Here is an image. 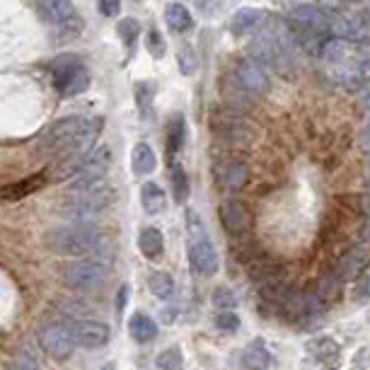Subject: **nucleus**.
<instances>
[{"label":"nucleus","mask_w":370,"mask_h":370,"mask_svg":"<svg viewBox=\"0 0 370 370\" xmlns=\"http://www.w3.org/2000/svg\"><path fill=\"white\" fill-rule=\"evenodd\" d=\"M361 102H363V107H366V109L370 111V85L361 92Z\"/></svg>","instance_id":"a18cd8bd"},{"label":"nucleus","mask_w":370,"mask_h":370,"mask_svg":"<svg viewBox=\"0 0 370 370\" xmlns=\"http://www.w3.org/2000/svg\"><path fill=\"white\" fill-rule=\"evenodd\" d=\"M46 179H49L46 172H39V174H32V177L17 181V184L3 186V189H0V198H3V201H20V198L29 196V194L39 191L41 186L46 184Z\"/></svg>","instance_id":"4468645a"},{"label":"nucleus","mask_w":370,"mask_h":370,"mask_svg":"<svg viewBox=\"0 0 370 370\" xmlns=\"http://www.w3.org/2000/svg\"><path fill=\"white\" fill-rule=\"evenodd\" d=\"M211 303H213V308L218 310V313H232L235 308H237V298H235V293L230 288H215L213 296H211Z\"/></svg>","instance_id":"2f4dec72"},{"label":"nucleus","mask_w":370,"mask_h":370,"mask_svg":"<svg viewBox=\"0 0 370 370\" xmlns=\"http://www.w3.org/2000/svg\"><path fill=\"white\" fill-rule=\"evenodd\" d=\"M131 164H133V172L140 174V177L155 172V167H157L155 150H152L148 143H136L131 152Z\"/></svg>","instance_id":"b1692460"},{"label":"nucleus","mask_w":370,"mask_h":370,"mask_svg":"<svg viewBox=\"0 0 370 370\" xmlns=\"http://www.w3.org/2000/svg\"><path fill=\"white\" fill-rule=\"evenodd\" d=\"M368 267V254L363 250H351L349 254L339 262V279L342 281H351L358 279L363 274V269Z\"/></svg>","instance_id":"5701e85b"},{"label":"nucleus","mask_w":370,"mask_h":370,"mask_svg":"<svg viewBox=\"0 0 370 370\" xmlns=\"http://www.w3.org/2000/svg\"><path fill=\"white\" fill-rule=\"evenodd\" d=\"M138 250L145 259H157L164 252V235L157 228H143L138 232Z\"/></svg>","instance_id":"aec40b11"},{"label":"nucleus","mask_w":370,"mask_h":370,"mask_svg":"<svg viewBox=\"0 0 370 370\" xmlns=\"http://www.w3.org/2000/svg\"><path fill=\"white\" fill-rule=\"evenodd\" d=\"M223 97H225V102L232 107V111L250 109L252 99H254V95H250V92H247L235 78H228L225 82H223Z\"/></svg>","instance_id":"4be33fe9"},{"label":"nucleus","mask_w":370,"mask_h":370,"mask_svg":"<svg viewBox=\"0 0 370 370\" xmlns=\"http://www.w3.org/2000/svg\"><path fill=\"white\" fill-rule=\"evenodd\" d=\"M148 288H150V293L155 298H160V301H169V298H172V293H174V281H172V276H169V274L155 271V274H150Z\"/></svg>","instance_id":"cd10ccee"},{"label":"nucleus","mask_w":370,"mask_h":370,"mask_svg":"<svg viewBox=\"0 0 370 370\" xmlns=\"http://www.w3.org/2000/svg\"><path fill=\"white\" fill-rule=\"evenodd\" d=\"M164 20H167L169 29H172V32H177V34L189 32V29L194 27V17L189 13V8H186V5H181V3L167 5V10H164Z\"/></svg>","instance_id":"393cba45"},{"label":"nucleus","mask_w":370,"mask_h":370,"mask_svg":"<svg viewBox=\"0 0 370 370\" xmlns=\"http://www.w3.org/2000/svg\"><path fill=\"white\" fill-rule=\"evenodd\" d=\"M116 32H119V37H121L123 44L131 49V46L138 41V37H140V32H143V29H140V22L136 20V17H123L119 25H116Z\"/></svg>","instance_id":"7c9ffc66"},{"label":"nucleus","mask_w":370,"mask_h":370,"mask_svg":"<svg viewBox=\"0 0 370 370\" xmlns=\"http://www.w3.org/2000/svg\"><path fill=\"white\" fill-rule=\"evenodd\" d=\"M102 370H114V366H111V363H109V366H104Z\"/></svg>","instance_id":"de8ad7c7"},{"label":"nucleus","mask_w":370,"mask_h":370,"mask_svg":"<svg viewBox=\"0 0 370 370\" xmlns=\"http://www.w3.org/2000/svg\"><path fill=\"white\" fill-rule=\"evenodd\" d=\"M342 279H337V276H327V279L320 281V288H317V296L325 298V301H329V298H337L339 293H342Z\"/></svg>","instance_id":"e433bc0d"},{"label":"nucleus","mask_w":370,"mask_h":370,"mask_svg":"<svg viewBox=\"0 0 370 370\" xmlns=\"http://www.w3.org/2000/svg\"><path fill=\"white\" fill-rule=\"evenodd\" d=\"M235 80L254 97L264 95V92L269 90V85H271L267 66H262V63L254 61V58H245V61L237 63V68H235Z\"/></svg>","instance_id":"6e6552de"},{"label":"nucleus","mask_w":370,"mask_h":370,"mask_svg":"<svg viewBox=\"0 0 370 370\" xmlns=\"http://www.w3.org/2000/svg\"><path fill=\"white\" fill-rule=\"evenodd\" d=\"M361 240H363V242H366V245H370V220H368V225L361 230Z\"/></svg>","instance_id":"49530a36"},{"label":"nucleus","mask_w":370,"mask_h":370,"mask_svg":"<svg viewBox=\"0 0 370 370\" xmlns=\"http://www.w3.org/2000/svg\"><path fill=\"white\" fill-rule=\"evenodd\" d=\"M368 296H370V276H368V279H363L361 284H358L356 291H354V298H356V301H366Z\"/></svg>","instance_id":"a19ab883"},{"label":"nucleus","mask_w":370,"mask_h":370,"mask_svg":"<svg viewBox=\"0 0 370 370\" xmlns=\"http://www.w3.org/2000/svg\"><path fill=\"white\" fill-rule=\"evenodd\" d=\"M8 370H39V366L29 354H20V356H15L13 361H10Z\"/></svg>","instance_id":"58836bf2"},{"label":"nucleus","mask_w":370,"mask_h":370,"mask_svg":"<svg viewBox=\"0 0 370 370\" xmlns=\"http://www.w3.org/2000/svg\"><path fill=\"white\" fill-rule=\"evenodd\" d=\"M189 262L194 271L203 276V279L215 276V271H218V252H215L213 242L208 237L189 240Z\"/></svg>","instance_id":"9d476101"},{"label":"nucleus","mask_w":370,"mask_h":370,"mask_svg":"<svg viewBox=\"0 0 370 370\" xmlns=\"http://www.w3.org/2000/svg\"><path fill=\"white\" fill-rule=\"evenodd\" d=\"M111 329L107 322L92 320V317H85V320L73 322V339L75 346H82V349H102L104 344L109 342Z\"/></svg>","instance_id":"1a4fd4ad"},{"label":"nucleus","mask_w":370,"mask_h":370,"mask_svg":"<svg viewBox=\"0 0 370 370\" xmlns=\"http://www.w3.org/2000/svg\"><path fill=\"white\" fill-rule=\"evenodd\" d=\"M140 206H143V211L148 215L162 213L164 206H167V196H164L162 186L155 184V181H145V184L140 186Z\"/></svg>","instance_id":"a211bd4d"},{"label":"nucleus","mask_w":370,"mask_h":370,"mask_svg":"<svg viewBox=\"0 0 370 370\" xmlns=\"http://www.w3.org/2000/svg\"><path fill=\"white\" fill-rule=\"evenodd\" d=\"M315 354L327 368H334L339 363V349L332 339H320V349H315Z\"/></svg>","instance_id":"473e14b6"},{"label":"nucleus","mask_w":370,"mask_h":370,"mask_svg":"<svg viewBox=\"0 0 370 370\" xmlns=\"http://www.w3.org/2000/svg\"><path fill=\"white\" fill-rule=\"evenodd\" d=\"M240 363L245 370H267L271 363V354L267 351L262 339H254L250 346H245L242 354H240Z\"/></svg>","instance_id":"2eb2a0df"},{"label":"nucleus","mask_w":370,"mask_h":370,"mask_svg":"<svg viewBox=\"0 0 370 370\" xmlns=\"http://www.w3.org/2000/svg\"><path fill=\"white\" fill-rule=\"evenodd\" d=\"M291 20L298 27L310 29L315 34H329V15L317 5H293Z\"/></svg>","instance_id":"f8f14e48"},{"label":"nucleus","mask_w":370,"mask_h":370,"mask_svg":"<svg viewBox=\"0 0 370 370\" xmlns=\"http://www.w3.org/2000/svg\"><path fill=\"white\" fill-rule=\"evenodd\" d=\"M145 49H148V54L152 58L164 56V49H167V46H164V37L157 32V29H150L148 32V37H145Z\"/></svg>","instance_id":"c9c22d12"},{"label":"nucleus","mask_w":370,"mask_h":370,"mask_svg":"<svg viewBox=\"0 0 370 370\" xmlns=\"http://www.w3.org/2000/svg\"><path fill=\"white\" fill-rule=\"evenodd\" d=\"M215 327L225 334H232L240 329V317L235 313H218V317H215Z\"/></svg>","instance_id":"4c0bfd02"},{"label":"nucleus","mask_w":370,"mask_h":370,"mask_svg":"<svg viewBox=\"0 0 370 370\" xmlns=\"http://www.w3.org/2000/svg\"><path fill=\"white\" fill-rule=\"evenodd\" d=\"M128 332H131L133 342L148 344V342H152V339L157 337V325H155V320H152L150 315L136 313L131 320H128Z\"/></svg>","instance_id":"412c9836"},{"label":"nucleus","mask_w":370,"mask_h":370,"mask_svg":"<svg viewBox=\"0 0 370 370\" xmlns=\"http://www.w3.org/2000/svg\"><path fill=\"white\" fill-rule=\"evenodd\" d=\"M128 303V286H121L119 293H116V313H123V308H126Z\"/></svg>","instance_id":"79ce46f5"},{"label":"nucleus","mask_w":370,"mask_h":370,"mask_svg":"<svg viewBox=\"0 0 370 370\" xmlns=\"http://www.w3.org/2000/svg\"><path fill=\"white\" fill-rule=\"evenodd\" d=\"M157 87L152 80H145L140 82L136 87V102H138V114L143 121H152V116H155V109H152V97H155Z\"/></svg>","instance_id":"a878e982"},{"label":"nucleus","mask_w":370,"mask_h":370,"mask_svg":"<svg viewBox=\"0 0 370 370\" xmlns=\"http://www.w3.org/2000/svg\"><path fill=\"white\" fill-rule=\"evenodd\" d=\"M184 140H186V119L184 114H172L167 121V155L169 162L177 152L184 148Z\"/></svg>","instance_id":"6ab92c4d"},{"label":"nucleus","mask_w":370,"mask_h":370,"mask_svg":"<svg viewBox=\"0 0 370 370\" xmlns=\"http://www.w3.org/2000/svg\"><path fill=\"white\" fill-rule=\"evenodd\" d=\"M111 196H114V191L107 181L75 189L68 194L66 203H63V215L70 223H92L111 203Z\"/></svg>","instance_id":"7ed1b4c3"},{"label":"nucleus","mask_w":370,"mask_h":370,"mask_svg":"<svg viewBox=\"0 0 370 370\" xmlns=\"http://www.w3.org/2000/svg\"><path fill=\"white\" fill-rule=\"evenodd\" d=\"M102 131V121L87 116H66L46 128L41 150L56 157H85Z\"/></svg>","instance_id":"f257e3e1"},{"label":"nucleus","mask_w":370,"mask_h":370,"mask_svg":"<svg viewBox=\"0 0 370 370\" xmlns=\"http://www.w3.org/2000/svg\"><path fill=\"white\" fill-rule=\"evenodd\" d=\"M358 145H361V148L370 155V121L366 123V126H363L361 136H358Z\"/></svg>","instance_id":"37998d69"},{"label":"nucleus","mask_w":370,"mask_h":370,"mask_svg":"<svg viewBox=\"0 0 370 370\" xmlns=\"http://www.w3.org/2000/svg\"><path fill=\"white\" fill-rule=\"evenodd\" d=\"M264 17L267 15H264L262 10H257V8H240L237 13L230 17V32L235 34V37H242V34L259 27Z\"/></svg>","instance_id":"f3484780"},{"label":"nucleus","mask_w":370,"mask_h":370,"mask_svg":"<svg viewBox=\"0 0 370 370\" xmlns=\"http://www.w3.org/2000/svg\"><path fill=\"white\" fill-rule=\"evenodd\" d=\"M34 8H37L41 20L54 27H66L73 25V22H80L78 15H75L73 0H37Z\"/></svg>","instance_id":"9b49d317"},{"label":"nucleus","mask_w":370,"mask_h":370,"mask_svg":"<svg viewBox=\"0 0 370 370\" xmlns=\"http://www.w3.org/2000/svg\"><path fill=\"white\" fill-rule=\"evenodd\" d=\"M169 179H172L174 201H177V203H186L191 186H189V177H186L184 167H181V164H172V172H169Z\"/></svg>","instance_id":"c85d7f7f"},{"label":"nucleus","mask_w":370,"mask_h":370,"mask_svg":"<svg viewBox=\"0 0 370 370\" xmlns=\"http://www.w3.org/2000/svg\"><path fill=\"white\" fill-rule=\"evenodd\" d=\"M102 242V232L95 223H70L46 235V247L61 257H87Z\"/></svg>","instance_id":"f03ea898"},{"label":"nucleus","mask_w":370,"mask_h":370,"mask_svg":"<svg viewBox=\"0 0 370 370\" xmlns=\"http://www.w3.org/2000/svg\"><path fill=\"white\" fill-rule=\"evenodd\" d=\"M97 10L104 17H116L121 10V0H97Z\"/></svg>","instance_id":"ea45409f"},{"label":"nucleus","mask_w":370,"mask_h":370,"mask_svg":"<svg viewBox=\"0 0 370 370\" xmlns=\"http://www.w3.org/2000/svg\"><path fill=\"white\" fill-rule=\"evenodd\" d=\"M177 61H179V70L184 75H194L196 73V66H198V61H196V54L191 51V46H186V44H181L179 46V51H177Z\"/></svg>","instance_id":"72a5a7b5"},{"label":"nucleus","mask_w":370,"mask_h":370,"mask_svg":"<svg viewBox=\"0 0 370 370\" xmlns=\"http://www.w3.org/2000/svg\"><path fill=\"white\" fill-rule=\"evenodd\" d=\"M49 73L54 80L56 90L63 97H75L87 90L90 85V73L78 54H61L49 63Z\"/></svg>","instance_id":"20e7f679"},{"label":"nucleus","mask_w":370,"mask_h":370,"mask_svg":"<svg viewBox=\"0 0 370 370\" xmlns=\"http://www.w3.org/2000/svg\"><path fill=\"white\" fill-rule=\"evenodd\" d=\"M111 164V150L107 145H99V148L87 152V157L82 160L78 174H75V181L68 191L75 189H85V186L99 184V181H107V172Z\"/></svg>","instance_id":"0eeeda50"},{"label":"nucleus","mask_w":370,"mask_h":370,"mask_svg":"<svg viewBox=\"0 0 370 370\" xmlns=\"http://www.w3.org/2000/svg\"><path fill=\"white\" fill-rule=\"evenodd\" d=\"M39 344L51 358L56 361H66L75 351V339H73V322L63 320H51L39 329Z\"/></svg>","instance_id":"423d86ee"},{"label":"nucleus","mask_w":370,"mask_h":370,"mask_svg":"<svg viewBox=\"0 0 370 370\" xmlns=\"http://www.w3.org/2000/svg\"><path fill=\"white\" fill-rule=\"evenodd\" d=\"M186 232H189V240H198V237H208L206 232V225L201 220V215L196 211H186Z\"/></svg>","instance_id":"f704fd0d"},{"label":"nucleus","mask_w":370,"mask_h":370,"mask_svg":"<svg viewBox=\"0 0 370 370\" xmlns=\"http://www.w3.org/2000/svg\"><path fill=\"white\" fill-rule=\"evenodd\" d=\"M155 366L160 370H181L184 368V354H181V349H177V346H169V349H164L155 358Z\"/></svg>","instance_id":"c756f323"},{"label":"nucleus","mask_w":370,"mask_h":370,"mask_svg":"<svg viewBox=\"0 0 370 370\" xmlns=\"http://www.w3.org/2000/svg\"><path fill=\"white\" fill-rule=\"evenodd\" d=\"M213 131L218 136L228 138V140H240L245 136V123L240 111H230V114H215L213 116Z\"/></svg>","instance_id":"dca6fc26"},{"label":"nucleus","mask_w":370,"mask_h":370,"mask_svg":"<svg viewBox=\"0 0 370 370\" xmlns=\"http://www.w3.org/2000/svg\"><path fill=\"white\" fill-rule=\"evenodd\" d=\"M220 223L228 235H242L247 230V211L237 198H225L220 203Z\"/></svg>","instance_id":"ddd939ff"},{"label":"nucleus","mask_w":370,"mask_h":370,"mask_svg":"<svg viewBox=\"0 0 370 370\" xmlns=\"http://www.w3.org/2000/svg\"><path fill=\"white\" fill-rule=\"evenodd\" d=\"M220 181L228 189H240L247 181V167L240 160H230L220 167Z\"/></svg>","instance_id":"bb28decb"},{"label":"nucleus","mask_w":370,"mask_h":370,"mask_svg":"<svg viewBox=\"0 0 370 370\" xmlns=\"http://www.w3.org/2000/svg\"><path fill=\"white\" fill-rule=\"evenodd\" d=\"M363 213L370 218V186H368V191L363 194Z\"/></svg>","instance_id":"c03bdc74"},{"label":"nucleus","mask_w":370,"mask_h":370,"mask_svg":"<svg viewBox=\"0 0 370 370\" xmlns=\"http://www.w3.org/2000/svg\"><path fill=\"white\" fill-rule=\"evenodd\" d=\"M368 172H370V155H368Z\"/></svg>","instance_id":"09e8293b"},{"label":"nucleus","mask_w":370,"mask_h":370,"mask_svg":"<svg viewBox=\"0 0 370 370\" xmlns=\"http://www.w3.org/2000/svg\"><path fill=\"white\" fill-rule=\"evenodd\" d=\"M61 279L63 284L75 293H95L107 284L109 271H107V264L97 259H80V262L68 264Z\"/></svg>","instance_id":"39448f33"}]
</instances>
